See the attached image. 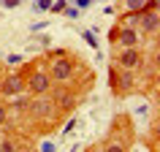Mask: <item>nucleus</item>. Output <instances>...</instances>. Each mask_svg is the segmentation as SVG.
Here are the masks:
<instances>
[{
	"label": "nucleus",
	"instance_id": "nucleus-1",
	"mask_svg": "<svg viewBox=\"0 0 160 152\" xmlns=\"http://www.w3.org/2000/svg\"><path fill=\"white\" fill-rule=\"evenodd\" d=\"M25 87H30L35 95H46V93H49V87H52V76L43 73V71H33L30 79L25 82Z\"/></svg>",
	"mask_w": 160,
	"mask_h": 152
},
{
	"label": "nucleus",
	"instance_id": "nucleus-2",
	"mask_svg": "<svg viewBox=\"0 0 160 152\" xmlns=\"http://www.w3.org/2000/svg\"><path fill=\"white\" fill-rule=\"evenodd\" d=\"M71 73H73L71 60H65V57L57 52V57H54V63H52V79H57V82H68Z\"/></svg>",
	"mask_w": 160,
	"mask_h": 152
},
{
	"label": "nucleus",
	"instance_id": "nucleus-3",
	"mask_svg": "<svg viewBox=\"0 0 160 152\" xmlns=\"http://www.w3.org/2000/svg\"><path fill=\"white\" fill-rule=\"evenodd\" d=\"M111 38H114L119 46H136V43H138V41H136L133 27H128V25H122L119 30H114V33H111Z\"/></svg>",
	"mask_w": 160,
	"mask_h": 152
},
{
	"label": "nucleus",
	"instance_id": "nucleus-4",
	"mask_svg": "<svg viewBox=\"0 0 160 152\" xmlns=\"http://www.w3.org/2000/svg\"><path fill=\"white\" fill-rule=\"evenodd\" d=\"M141 63V54L136 52V46H122V54H119V65L122 68H136Z\"/></svg>",
	"mask_w": 160,
	"mask_h": 152
},
{
	"label": "nucleus",
	"instance_id": "nucleus-5",
	"mask_svg": "<svg viewBox=\"0 0 160 152\" xmlns=\"http://www.w3.org/2000/svg\"><path fill=\"white\" fill-rule=\"evenodd\" d=\"M27 109L33 111V117H46L54 106H52V101H46V98H38V101H33V103H27Z\"/></svg>",
	"mask_w": 160,
	"mask_h": 152
},
{
	"label": "nucleus",
	"instance_id": "nucleus-6",
	"mask_svg": "<svg viewBox=\"0 0 160 152\" xmlns=\"http://www.w3.org/2000/svg\"><path fill=\"white\" fill-rule=\"evenodd\" d=\"M3 90H6L8 95H19L22 90H25V79H22V76H8V79L3 82Z\"/></svg>",
	"mask_w": 160,
	"mask_h": 152
},
{
	"label": "nucleus",
	"instance_id": "nucleus-7",
	"mask_svg": "<svg viewBox=\"0 0 160 152\" xmlns=\"http://www.w3.org/2000/svg\"><path fill=\"white\" fill-rule=\"evenodd\" d=\"M141 25L147 33H155L158 30V11H141Z\"/></svg>",
	"mask_w": 160,
	"mask_h": 152
},
{
	"label": "nucleus",
	"instance_id": "nucleus-8",
	"mask_svg": "<svg viewBox=\"0 0 160 152\" xmlns=\"http://www.w3.org/2000/svg\"><path fill=\"white\" fill-rule=\"evenodd\" d=\"M57 103H60V109H73L76 98H73V95H68V93H60L57 95Z\"/></svg>",
	"mask_w": 160,
	"mask_h": 152
},
{
	"label": "nucleus",
	"instance_id": "nucleus-9",
	"mask_svg": "<svg viewBox=\"0 0 160 152\" xmlns=\"http://www.w3.org/2000/svg\"><path fill=\"white\" fill-rule=\"evenodd\" d=\"M144 6H147V0H125V8L130 11V14H141Z\"/></svg>",
	"mask_w": 160,
	"mask_h": 152
},
{
	"label": "nucleus",
	"instance_id": "nucleus-10",
	"mask_svg": "<svg viewBox=\"0 0 160 152\" xmlns=\"http://www.w3.org/2000/svg\"><path fill=\"white\" fill-rule=\"evenodd\" d=\"M82 35H84L87 46H92V49H98V38H95V33H92V30H84V33H82Z\"/></svg>",
	"mask_w": 160,
	"mask_h": 152
},
{
	"label": "nucleus",
	"instance_id": "nucleus-11",
	"mask_svg": "<svg viewBox=\"0 0 160 152\" xmlns=\"http://www.w3.org/2000/svg\"><path fill=\"white\" fill-rule=\"evenodd\" d=\"M65 0H52V6H49V11H54V14H62V11H65Z\"/></svg>",
	"mask_w": 160,
	"mask_h": 152
},
{
	"label": "nucleus",
	"instance_id": "nucleus-12",
	"mask_svg": "<svg viewBox=\"0 0 160 152\" xmlns=\"http://www.w3.org/2000/svg\"><path fill=\"white\" fill-rule=\"evenodd\" d=\"M49 6H52V0H35L33 8H35V11H49Z\"/></svg>",
	"mask_w": 160,
	"mask_h": 152
},
{
	"label": "nucleus",
	"instance_id": "nucleus-13",
	"mask_svg": "<svg viewBox=\"0 0 160 152\" xmlns=\"http://www.w3.org/2000/svg\"><path fill=\"white\" fill-rule=\"evenodd\" d=\"M73 3H76V8H79V11H84V8L92 6V0H73Z\"/></svg>",
	"mask_w": 160,
	"mask_h": 152
},
{
	"label": "nucleus",
	"instance_id": "nucleus-14",
	"mask_svg": "<svg viewBox=\"0 0 160 152\" xmlns=\"http://www.w3.org/2000/svg\"><path fill=\"white\" fill-rule=\"evenodd\" d=\"M27 103H30L27 98H17V101H14V109H25Z\"/></svg>",
	"mask_w": 160,
	"mask_h": 152
},
{
	"label": "nucleus",
	"instance_id": "nucleus-15",
	"mask_svg": "<svg viewBox=\"0 0 160 152\" xmlns=\"http://www.w3.org/2000/svg\"><path fill=\"white\" fill-rule=\"evenodd\" d=\"M73 128H76V119H68V122H65V128H62V133H71Z\"/></svg>",
	"mask_w": 160,
	"mask_h": 152
},
{
	"label": "nucleus",
	"instance_id": "nucleus-16",
	"mask_svg": "<svg viewBox=\"0 0 160 152\" xmlns=\"http://www.w3.org/2000/svg\"><path fill=\"white\" fill-rule=\"evenodd\" d=\"M62 14H68L71 19H76V17H79V8H68V6H65V11H62Z\"/></svg>",
	"mask_w": 160,
	"mask_h": 152
},
{
	"label": "nucleus",
	"instance_id": "nucleus-17",
	"mask_svg": "<svg viewBox=\"0 0 160 152\" xmlns=\"http://www.w3.org/2000/svg\"><path fill=\"white\" fill-rule=\"evenodd\" d=\"M19 3H22V0H3V6H6V8H17Z\"/></svg>",
	"mask_w": 160,
	"mask_h": 152
},
{
	"label": "nucleus",
	"instance_id": "nucleus-18",
	"mask_svg": "<svg viewBox=\"0 0 160 152\" xmlns=\"http://www.w3.org/2000/svg\"><path fill=\"white\" fill-rule=\"evenodd\" d=\"M8 63H11V65H17V63H22V57H19V54H11Z\"/></svg>",
	"mask_w": 160,
	"mask_h": 152
},
{
	"label": "nucleus",
	"instance_id": "nucleus-19",
	"mask_svg": "<svg viewBox=\"0 0 160 152\" xmlns=\"http://www.w3.org/2000/svg\"><path fill=\"white\" fill-rule=\"evenodd\" d=\"M3 122H6V109L0 106V125H3Z\"/></svg>",
	"mask_w": 160,
	"mask_h": 152
}]
</instances>
